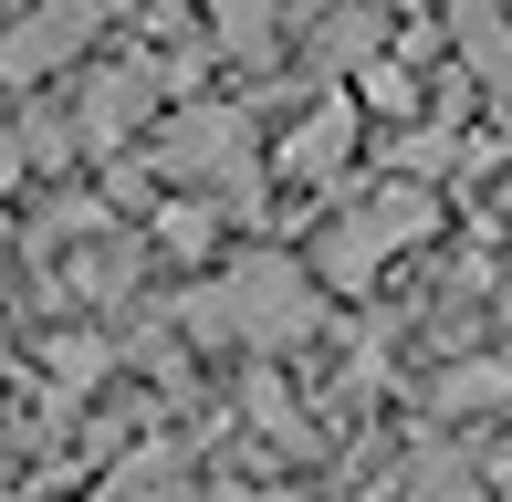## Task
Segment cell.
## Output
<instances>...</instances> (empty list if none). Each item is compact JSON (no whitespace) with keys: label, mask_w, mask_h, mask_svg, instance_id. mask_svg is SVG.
Listing matches in <instances>:
<instances>
[{"label":"cell","mask_w":512,"mask_h":502,"mask_svg":"<svg viewBox=\"0 0 512 502\" xmlns=\"http://www.w3.org/2000/svg\"><path fill=\"white\" fill-rule=\"evenodd\" d=\"M0 450H11V429H0Z\"/></svg>","instance_id":"44dd1931"},{"label":"cell","mask_w":512,"mask_h":502,"mask_svg":"<svg viewBox=\"0 0 512 502\" xmlns=\"http://www.w3.org/2000/svg\"><path fill=\"white\" fill-rule=\"evenodd\" d=\"M366 42H377V32H366L356 11H335V21H324V42H314V53H324V63H366Z\"/></svg>","instance_id":"9a60e30c"},{"label":"cell","mask_w":512,"mask_h":502,"mask_svg":"<svg viewBox=\"0 0 512 502\" xmlns=\"http://www.w3.org/2000/svg\"><path fill=\"white\" fill-rule=\"evenodd\" d=\"M450 11H492V0H450Z\"/></svg>","instance_id":"d6986e66"},{"label":"cell","mask_w":512,"mask_h":502,"mask_svg":"<svg viewBox=\"0 0 512 502\" xmlns=\"http://www.w3.org/2000/svg\"><path fill=\"white\" fill-rule=\"evenodd\" d=\"M314 251H324V283H335V293H366V283L387 272V241H377V220H366V210H356V220H335Z\"/></svg>","instance_id":"5b68a950"},{"label":"cell","mask_w":512,"mask_h":502,"mask_svg":"<svg viewBox=\"0 0 512 502\" xmlns=\"http://www.w3.org/2000/svg\"><path fill=\"white\" fill-rule=\"evenodd\" d=\"M147 105H157V74H147V63H105V74L74 95V126L95 136V147H115V136L147 116Z\"/></svg>","instance_id":"277c9868"},{"label":"cell","mask_w":512,"mask_h":502,"mask_svg":"<svg viewBox=\"0 0 512 502\" xmlns=\"http://www.w3.org/2000/svg\"><path fill=\"white\" fill-rule=\"evenodd\" d=\"M366 105H387V116H408V105H418V84L398 74V63H366Z\"/></svg>","instance_id":"2e32d148"},{"label":"cell","mask_w":512,"mask_h":502,"mask_svg":"<svg viewBox=\"0 0 512 502\" xmlns=\"http://www.w3.org/2000/svg\"><path fill=\"white\" fill-rule=\"evenodd\" d=\"M0 262H11V220H0Z\"/></svg>","instance_id":"ac0fdd59"},{"label":"cell","mask_w":512,"mask_h":502,"mask_svg":"<svg viewBox=\"0 0 512 502\" xmlns=\"http://www.w3.org/2000/svg\"><path fill=\"white\" fill-rule=\"evenodd\" d=\"M157 492H178V440H136L95 482V502H157Z\"/></svg>","instance_id":"8992f818"},{"label":"cell","mask_w":512,"mask_h":502,"mask_svg":"<svg viewBox=\"0 0 512 502\" xmlns=\"http://www.w3.org/2000/svg\"><path fill=\"white\" fill-rule=\"evenodd\" d=\"M398 502H481V471L460 461V450H418L408 482H398Z\"/></svg>","instance_id":"ba28073f"},{"label":"cell","mask_w":512,"mask_h":502,"mask_svg":"<svg viewBox=\"0 0 512 502\" xmlns=\"http://www.w3.org/2000/svg\"><path fill=\"white\" fill-rule=\"evenodd\" d=\"M220 502H314V492H251V482H230Z\"/></svg>","instance_id":"e0dca14e"},{"label":"cell","mask_w":512,"mask_h":502,"mask_svg":"<svg viewBox=\"0 0 512 502\" xmlns=\"http://www.w3.org/2000/svg\"><path fill=\"white\" fill-rule=\"evenodd\" d=\"M157 168H168L178 189L251 199V116H241V105H189V116H168V136H157Z\"/></svg>","instance_id":"7a4b0ae2"},{"label":"cell","mask_w":512,"mask_h":502,"mask_svg":"<svg viewBox=\"0 0 512 502\" xmlns=\"http://www.w3.org/2000/svg\"><path fill=\"white\" fill-rule=\"evenodd\" d=\"M105 11H115V0H42L32 21H11V32H0V74H11V84L53 74L63 53H84V32H95Z\"/></svg>","instance_id":"3957f363"},{"label":"cell","mask_w":512,"mask_h":502,"mask_svg":"<svg viewBox=\"0 0 512 502\" xmlns=\"http://www.w3.org/2000/svg\"><path fill=\"white\" fill-rule=\"evenodd\" d=\"M178 335L199 346H251V356H283L314 335V283L283 262V251H241L220 283L178 293Z\"/></svg>","instance_id":"6da1fadb"},{"label":"cell","mask_w":512,"mask_h":502,"mask_svg":"<svg viewBox=\"0 0 512 502\" xmlns=\"http://www.w3.org/2000/svg\"><path fill=\"white\" fill-rule=\"evenodd\" d=\"M209 231H220V220H209L199 199H168V210H157V251H199Z\"/></svg>","instance_id":"5bb4252c"},{"label":"cell","mask_w":512,"mask_h":502,"mask_svg":"<svg viewBox=\"0 0 512 502\" xmlns=\"http://www.w3.org/2000/svg\"><path fill=\"white\" fill-rule=\"evenodd\" d=\"M387 168H398V189H429V178H450V126H418L387 147Z\"/></svg>","instance_id":"8fae6325"},{"label":"cell","mask_w":512,"mask_h":502,"mask_svg":"<svg viewBox=\"0 0 512 502\" xmlns=\"http://www.w3.org/2000/svg\"><path fill=\"white\" fill-rule=\"evenodd\" d=\"M0 502H42V492H0Z\"/></svg>","instance_id":"ffe728a7"},{"label":"cell","mask_w":512,"mask_h":502,"mask_svg":"<svg viewBox=\"0 0 512 502\" xmlns=\"http://www.w3.org/2000/svg\"><path fill=\"white\" fill-rule=\"evenodd\" d=\"M272 21H283V0H209L220 53H272Z\"/></svg>","instance_id":"9c48e42d"},{"label":"cell","mask_w":512,"mask_h":502,"mask_svg":"<svg viewBox=\"0 0 512 502\" xmlns=\"http://www.w3.org/2000/svg\"><path fill=\"white\" fill-rule=\"evenodd\" d=\"M512 398V367H450L429 387V408H502Z\"/></svg>","instance_id":"7c38bea8"},{"label":"cell","mask_w":512,"mask_h":502,"mask_svg":"<svg viewBox=\"0 0 512 502\" xmlns=\"http://www.w3.org/2000/svg\"><path fill=\"white\" fill-rule=\"evenodd\" d=\"M345 147H356V116H345V105H314V116L293 126L283 168H304V178H335V168H345Z\"/></svg>","instance_id":"52a82bcc"},{"label":"cell","mask_w":512,"mask_h":502,"mask_svg":"<svg viewBox=\"0 0 512 502\" xmlns=\"http://www.w3.org/2000/svg\"><path fill=\"white\" fill-rule=\"evenodd\" d=\"M53 377L63 387H95L105 377V335H53Z\"/></svg>","instance_id":"4fadbf2b"},{"label":"cell","mask_w":512,"mask_h":502,"mask_svg":"<svg viewBox=\"0 0 512 502\" xmlns=\"http://www.w3.org/2000/svg\"><path fill=\"white\" fill-rule=\"evenodd\" d=\"M460 53H471V84H502L512 95V32L492 11H460Z\"/></svg>","instance_id":"30bf717a"}]
</instances>
